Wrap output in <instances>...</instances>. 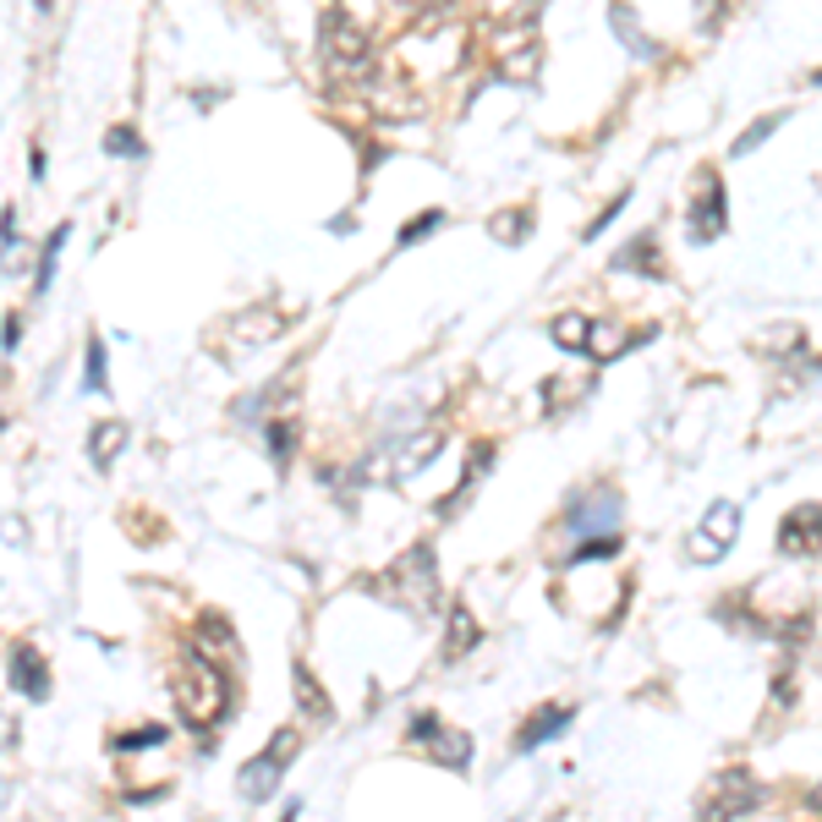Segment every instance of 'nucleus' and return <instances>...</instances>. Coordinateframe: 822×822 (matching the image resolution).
<instances>
[{
  "label": "nucleus",
  "instance_id": "nucleus-5",
  "mask_svg": "<svg viewBox=\"0 0 822 822\" xmlns=\"http://www.w3.org/2000/svg\"><path fill=\"white\" fill-rule=\"evenodd\" d=\"M691 203H685V225H691V242H718L724 225H729V209H724V186H718V170L702 164L691 175Z\"/></svg>",
  "mask_w": 822,
  "mask_h": 822
},
{
  "label": "nucleus",
  "instance_id": "nucleus-28",
  "mask_svg": "<svg viewBox=\"0 0 822 822\" xmlns=\"http://www.w3.org/2000/svg\"><path fill=\"white\" fill-rule=\"evenodd\" d=\"M61 247H66V225H61V231H55V236L44 242V258H39V280H33L39 291H44V286L55 280V258H61Z\"/></svg>",
  "mask_w": 822,
  "mask_h": 822
},
{
  "label": "nucleus",
  "instance_id": "nucleus-11",
  "mask_svg": "<svg viewBox=\"0 0 822 822\" xmlns=\"http://www.w3.org/2000/svg\"><path fill=\"white\" fill-rule=\"evenodd\" d=\"M822 548V504H796L784 521H779V554L790 559H807Z\"/></svg>",
  "mask_w": 822,
  "mask_h": 822
},
{
  "label": "nucleus",
  "instance_id": "nucleus-7",
  "mask_svg": "<svg viewBox=\"0 0 822 822\" xmlns=\"http://www.w3.org/2000/svg\"><path fill=\"white\" fill-rule=\"evenodd\" d=\"M291 757H297V735L291 729H280L253 762H242V779H236V790H242V801H269L275 796V784H280V773L291 768Z\"/></svg>",
  "mask_w": 822,
  "mask_h": 822
},
{
  "label": "nucleus",
  "instance_id": "nucleus-22",
  "mask_svg": "<svg viewBox=\"0 0 822 822\" xmlns=\"http://www.w3.org/2000/svg\"><path fill=\"white\" fill-rule=\"evenodd\" d=\"M489 231H493V242H526V231H532V214L526 209H510V214H493L489 220Z\"/></svg>",
  "mask_w": 822,
  "mask_h": 822
},
{
  "label": "nucleus",
  "instance_id": "nucleus-33",
  "mask_svg": "<svg viewBox=\"0 0 822 822\" xmlns=\"http://www.w3.org/2000/svg\"><path fill=\"white\" fill-rule=\"evenodd\" d=\"M17 334H22V319H17V313H11V319H6V356H11V351H17Z\"/></svg>",
  "mask_w": 822,
  "mask_h": 822
},
{
  "label": "nucleus",
  "instance_id": "nucleus-17",
  "mask_svg": "<svg viewBox=\"0 0 822 822\" xmlns=\"http://www.w3.org/2000/svg\"><path fill=\"white\" fill-rule=\"evenodd\" d=\"M472 648H478V620H472L467 604H456V609H450V631H445V663L467 658Z\"/></svg>",
  "mask_w": 822,
  "mask_h": 822
},
{
  "label": "nucleus",
  "instance_id": "nucleus-35",
  "mask_svg": "<svg viewBox=\"0 0 822 822\" xmlns=\"http://www.w3.org/2000/svg\"><path fill=\"white\" fill-rule=\"evenodd\" d=\"M401 6H428V0H401Z\"/></svg>",
  "mask_w": 822,
  "mask_h": 822
},
{
  "label": "nucleus",
  "instance_id": "nucleus-29",
  "mask_svg": "<svg viewBox=\"0 0 822 822\" xmlns=\"http://www.w3.org/2000/svg\"><path fill=\"white\" fill-rule=\"evenodd\" d=\"M143 746H164V729H160V724H149V729H127V735H116V751H143Z\"/></svg>",
  "mask_w": 822,
  "mask_h": 822
},
{
  "label": "nucleus",
  "instance_id": "nucleus-32",
  "mask_svg": "<svg viewBox=\"0 0 822 822\" xmlns=\"http://www.w3.org/2000/svg\"><path fill=\"white\" fill-rule=\"evenodd\" d=\"M88 389H105V340L99 334H88V378H83Z\"/></svg>",
  "mask_w": 822,
  "mask_h": 822
},
{
  "label": "nucleus",
  "instance_id": "nucleus-12",
  "mask_svg": "<svg viewBox=\"0 0 822 822\" xmlns=\"http://www.w3.org/2000/svg\"><path fill=\"white\" fill-rule=\"evenodd\" d=\"M11 691H22L28 702H44L50 696V669H44L39 648H28V642L11 648Z\"/></svg>",
  "mask_w": 822,
  "mask_h": 822
},
{
  "label": "nucleus",
  "instance_id": "nucleus-18",
  "mask_svg": "<svg viewBox=\"0 0 822 822\" xmlns=\"http://www.w3.org/2000/svg\"><path fill=\"white\" fill-rule=\"evenodd\" d=\"M631 340H637L631 324H615V319H609V324H593V345H587V356H593V362H615V356H626V351H631Z\"/></svg>",
  "mask_w": 822,
  "mask_h": 822
},
{
  "label": "nucleus",
  "instance_id": "nucleus-15",
  "mask_svg": "<svg viewBox=\"0 0 822 822\" xmlns=\"http://www.w3.org/2000/svg\"><path fill=\"white\" fill-rule=\"evenodd\" d=\"M565 724H570V707H565V702H554V707H537V713H532V724H521V735H515V751H537V746H543V740H554Z\"/></svg>",
  "mask_w": 822,
  "mask_h": 822
},
{
  "label": "nucleus",
  "instance_id": "nucleus-20",
  "mask_svg": "<svg viewBox=\"0 0 822 822\" xmlns=\"http://www.w3.org/2000/svg\"><path fill=\"white\" fill-rule=\"evenodd\" d=\"M548 334H554L559 351H587V345H593V319H581V313H559Z\"/></svg>",
  "mask_w": 822,
  "mask_h": 822
},
{
  "label": "nucleus",
  "instance_id": "nucleus-8",
  "mask_svg": "<svg viewBox=\"0 0 822 822\" xmlns=\"http://www.w3.org/2000/svg\"><path fill=\"white\" fill-rule=\"evenodd\" d=\"M757 801H762V784L746 768H724L707 784V796H702V822H735V818H746Z\"/></svg>",
  "mask_w": 822,
  "mask_h": 822
},
{
  "label": "nucleus",
  "instance_id": "nucleus-31",
  "mask_svg": "<svg viewBox=\"0 0 822 822\" xmlns=\"http://www.w3.org/2000/svg\"><path fill=\"white\" fill-rule=\"evenodd\" d=\"M105 149H110V154H121V160H132L143 143H138V132H132V127H110V132H105Z\"/></svg>",
  "mask_w": 822,
  "mask_h": 822
},
{
  "label": "nucleus",
  "instance_id": "nucleus-21",
  "mask_svg": "<svg viewBox=\"0 0 822 822\" xmlns=\"http://www.w3.org/2000/svg\"><path fill=\"white\" fill-rule=\"evenodd\" d=\"M499 77H510V83H532V77H537V50H532V44H521V50H499Z\"/></svg>",
  "mask_w": 822,
  "mask_h": 822
},
{
  "label": "nucleus",
  "instance_id": "nucleus-19",
  "mask_svg": "<svg viewBox=\"0 0 822 822\" xmlns=\"http://www.w3.org/2000/svg\"><path fill=\"white\" fill-rule=\"evenodd\" d=\"M615 515H620V504H615L609 493H598V504H593V493L570 504V526H593V521H598L604 532H615Z\"/></svg>",
  "mask_w": 822,
  "mask_h": 822
},
{
  "label": "nucleus",
  "instance_id": "nucleus-10",
  "mask_svg": "<svg viewBox=\"0 0 822 822\" xmlns=\"http://www.w3.org/2000/svg\"><path fill=\"white\" fill-rule=\"evenodd\" d=\"M439 445H445V434H439V428H423V434L401 439L395 450H384L389 461H378V478H389V483H406L412 472H423V467L439 456Z\"/></svg>",
  "mask_w": 822,
  "mask_h": 822
},
{
  "label": "nucleus",
  "instance_id": "nucleus-30",
  "mask_svg": "<svg viewBox=\"0 0 822 822\" xmlns=\"http://www.w3.org/2000/svg\"><path fill=\"white\" fill-rule=\"evenodd\" d=\"M615 28H620V39H626L631 50H642V55H658V44H653V39H642V33L631 28V11H626V6H615Z\"/></svg>",
  "mask_w": 822,
  "mask_h": 822
},
{
  "label": "nucleus",
  "instance_id": "nucleus-16",
  "mask_svg": "<svg viewBox=\"0 0 822 822\" xmlns=\"http://www.w3.org/2000/svg\"><path fill=\"white\" fill-rule=\"evenodd\" d=\"M121 450H127V423H121V417H110V423H99V428L88 434V461H94L99 472H110Z\"/></svg>",
  "mask_w": 822,
  "mask_h": 822
},
{
  "label": "nucleus",
  "instance_id": "nucleus-23",
  "mask_svg": "<svg viewBox=\"0 0 822 822\" xmlns=\"http://www.w3.org/2000/svg\"><path fill=\"white\" fill-rule=\"evenodd\" d=\"M620 269H642V275H663V264H658V242L653 236H642V242H631L626 253H620Z\"/></svg>",
  "mask_w": 822,
  "mask_h": 822
},
{
  "label": "nucleus",
  "instance_id": "nucleus-14",
  "mask_svg": "<svg viewBox=\"0 0 822 822\" xmlns=\"http://www.w3.org/2000/svg\"><path fill=\"white\" fill-rule=\"evenodd\" d=\"M587 395H593V373H554L543 384V406L548 412H576Z\"/></svg>",
  "mask_w": 822,
  "mask_h": 822
},
{
  "label": "nucleus",
  "instance_id": "nucleus-4",
  "mask_svg": "<svg viewBox=\"0 0 822 822\" xmlns=\"http://www.w3.org/2000/svg\"><path fill=\"white\" fill-rule=\"evenodd\" d=\"M406 740H412V746H423V757H428V762H439V768H450V773H467V768H472V735L445 729L434 713H417V718H412V729H406Z\"/></svg>",
  "mask_w": 822,
  "mask_h": 822
},
{
  "label": "nucleus",
  "instance_id": "nucleus-24",
  "mask_svg": "<svg viewBox=\"0 0 822 822\" xmlns=\"http://www.w3.org/2000/svg\"><path fill=\"white\" fill-rule=\"evenodd\" d=\"M615 554H620V532H598V537H581L570 559H615Z\"/></svg>",
  "mask_w": 822,
  "mask_h": 822
},
{
  "label": "nucleus",
  "instance_id": "nucleus-1",
  "mask_svg": "<svg viewBox=\"0 0 822 822\" xmlns=\"http://www.w3.org/2000/svg\"><path fill=\"white\" fill-rule=\"evenodd\" d=\"M367 593H373V598H384V604H395V609H406V615H434V609H439V598H445L434 548H428V543L406 548L395 565H384V570L367 581Z\"/></svg>",
  "mask_w": 822,
  "mask_h": 822
},
{
  "label": "nucleus",
  "instance_id": "nucleus-36",
  "mask_svg": "<svg viewBox=\"0 0 822 822\" xmlns=\"http://www.w3.org/2000/svg\"><path fill=\"white\" fill-rule=\"evenodd\" d=\"M812 83H818V88H822V72H812Z\"/></svg>",
  "mask_w": 822,
  "mask_h": 822
},
{
  "label": "nucleus",
  "instance_id": "nucleus-3",
  "mask_svg": "<svg viewBox=\"0 0 822 822\" xmlns=\"http://www.w3.org/2000/svg\"><path fill=\"white\" fill-rule=\"evenodd\" d=\"M319 44H324V61L334 66V72H345V77L367 72V61H373V33H367L351 11H340V6H329L324 11Z\"/></svg>",
  "mask_w": 822,
  "mask_h": 822
},
{
  "label": "nucleus",
  "instance_id": "nucleus-27",
  "mask_svg": "<svg viewBox=\"0 0 822 822\" xmlns=\"http://www.w3.org/2000/svg\"><path fill=\"white\" fill-rule=\"evenodd\" d=\"M434 225H445V214H439V209H428V214H417V220H406L395 242H401V247H412V242H423V236H428Z\"/></svg>",
  "mask_w": 822,
  "mask_h": 822
},
{
  "label": "nucleus",
  "instance_id": "nucleus-26",
  "mask_svg": "<svg viewBox=\"0 0 822 822\" xmlns=\"http://www.w3.org/2000/svg\"><path fill=\"white\" fill-rule=\"evenodd\" d=\"M779 121H784V116H762V121H751V127L735 138V154H751L762 138H773V127H779Z\"/></svg>",
  "mask_w": 822,
  "mask_h": 822
},
{
  "label": "nucleus",
  "instance_id": "nucleus-13",
  "mask_svg": "<svg viewBox=\"0 0 822 822\" xmlns=\"http://www.w3.org/2000/svg\"><path fill=\"white\" fill-rule=\"evenodd\" d=\"M291 696H297V713H302L308 724H329V718H334L329 691L319 685V674H313L308 663H291Z\"/></svg>",
  "mask_w": 822,
  "mask_h": 822
},
{
  "label": "nucleus",
  "instance_id": "nucleus-25",
  "mask_svg": "<svg viewBox=\"0 0 822 822\" xmlns=\"http://www.w3.org/2000/svg\"><path fill=\"white\" fill-rule=\"evenodd\" d=\"M269 450H275V467H291V450H297V428H291V423H269Z\"/></svg>",
  "mask_w": 822,
  "mask_h": 822
},
{
  "label": "nucleus",
  "instance_id": "nucleus-9",
  "mask_svg": "<svg viewBox=\"0 0 822 822\" xmlns=\"http://www.w3.org/2000/svg\"><path fill=\"white\" fill-rule=\"evenodd\" d=\"M286 329V319L275 313V308H247V313H236V319H225V334L214 340V351L220 356H236V351H253V345H269L275 334Z\"/></svg>",
  "mask_w": 822,
  "mask_h": 822
},
{
  "label": "nucleus",
  "instance_id": "nucleus-6",
  "mask_svg": "<svg viewBox=\"0 0 822 822\" xmlns=\"http://www.w3.org/2000/svg\"><path fill=\"white\" fill-rule=\"evenodd\" d=\"M735 537H740V504H735V499H718V504L702 515V526L691 532L685 559H691V565H713V559H724V554L735 548Z\"/></svg>",
  "mask_w": 822,
  "mask_h": 822
},
{
  "label": "nucleus",
  "instance_id": "nucleus-2",
  "mask_svg": "<svg viewBox=\"0 0 822 822\" xmlns=\"http://www.w3.org/2000/svg\"><path fill=\"white\" fill-rule=\"evenodd\" d=\"M170 696H175V707H181V718H186L192 729H198V724H220L225 707H231V680L198 653V658H186V663H175Z\"/></svg>",
  "mask_w": 822,
  "mask_h": 822
},
{
  "label": "nucleus",
  "instance_id": "nucleus-34",
  "mask_svg": "<svg viewBox=\"0 0 822 822\" xmlns=\"http://www.w3.org/2000/svg\"><path fill=\"white\" fill-rule=\"evenodd\" d=\"M280 822H297V801H291V807H286V818H280Z\"/></svg>",
  "mask_w": 822,
  "mask_h": 822
}]
</instances>
